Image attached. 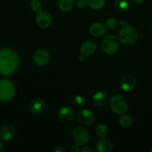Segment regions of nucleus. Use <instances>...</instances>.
Wrapping results in <instances>:
<instances>
[{
    "instance_id": "1",
    "label": "nucleus",
    "mask_w": 152,
    "mask_h": 152,
    "mask_svg": "<svg viewBox=\"0 0 152 152\" xmlns=\"http://www.w3.org/2000/svg\"><path fill=\"white\" fill-rule=\"evenodd\" d=\"M19 65V56L13 49L5 48L0 50V74L10 76L16 71Z\"/></svg>"
},
{
    "instance_id": "2",
    "label": "nucleus",
    "mask_w": 152,
    "mask_h": 152,
    "mask_svg": "<svg viewBox=\"0 0 152 152\" xmlns=\"http://www.w3.org/2000/svg\"><path fill=\"white\" fill-rule=\"evenodd\" d=\"M137 39V31L132 25H126L120 30L119 39L123 44L126 45H130L136 42Z\"/></svg>"
},
{
    "instance_id": "3",
    "label": "nucleus",
    "mask_w": 152,
    "mask_h": 152,
    "mask_svg": "<svg viewBox=\"0 0 152 152\" xmlns=\"http://www.w3.org/2000/svg\"><path fill=\"white\" fill-rule=\"evenodd\" d=\"M110 106L115 114L123 115L126 114L128 110V102L122 95H114L111 99Z\"/></svg>"
},
{
    "instance_id": "4",
    "label": "nucleus",
    "mask_w": 152,
    "mask_h": 152,
    "mask_svg": "<svg viewBox=\"0 0 152 152\" xmlns=\"http://www.w3.org/2000/svg\"><path fill=\"white\" fill-rule=\"evenodd\" d=\"M16 89L12 82L7 80H0V101H9L14 96Z\"/></svg>"
},
{
    "instance_id": "5",
    "label": "nucleus",
    "mask_w": 152,
    "mask_h": 152,
    "mask_svg": "<svg viewBox=\"0 0 152 152\" xmlns=\"http://www.w3.org/2000/svg\"><path fill=\"white\" fill-rule=\"evenodd\" d=\"M120 47L118 39L114 35H107L103 39L102 42V48L104 53L108 55H112L118 50Z\"/></svg>"
},
{
    "instance_id": "6",
    "label": "nucleus",
    "mask_w": 152,
    "mask_h": 152,
    "mask_svg": "<svg viewBox=\"0 0 152 152\" xmlns=\"http://www.w3.org/2000/svg\"><path fill=\"white\" fill-rule=\"evenodd\" d=\"M73 138L75 143L80 145H84L90 140L88 131L83 127H77L73 131Z\"/></svg>"
},
{
    "instance_id": "7",
    "label": "nucleus",
    "mask_w": 152,
    "mask_h": 152,
    "mask_svg": "<svg viewBox=\"0 0 152 152\" xmlns=\"http://www.w3.org/2000/svg\"><path fill=\"white\" fill-rule=\"evenodd\" d=\"M34 62L39 66H45L48 65L50 60V55L48 50L45 48L38 49L33 56Z\"/></svg>"
},
{
    "instance_id": "8",
    "label": "nucleus",
    "mask_w": 152,
    "mask_h": 152,
    "mask_svg": "<svg viewBox=\"0 0 152 152\" xmlns=\"http://www.w3.org/2000/svg\"><path fill=\"white\" fill-rule=\"evenodd\" d=\"M77 120L83 126H91L94 123L95 117L90 110L83 109L77 113Z\"/></svg>"
},
{
    "instance_id": "9",
    "label": "nucleus",
    "mask_w": 152,
    "mask_h": 152,
    "mask_svg": "<svg viewBox=\"0 0 152 152\" xmlns=\"http://www.w3.org/2000/svg\"><path fill=\"white\" fill-rule=\"evenodd\" d=\"M16 133V128L13 125H4L0 128V140L4 142H8L14 138Z\"/></svg>"
},
{
    "instance_id": "10",
    "label": "nucleus",
    "mask_w": 152,
    "mask_h": 152,
    "mask_svg": "<svg viewBox=\"0 0 152 152\" xmlns=\"http://www.w3.org/2000/svg\"><path fill=\"white\" fill-rule=\"evenodd\" d=\"M36 21L39 28L42 29L48 28L51 25L52 18L48 13L45 11H41L37 13Z\"/></svg>"
},
{
    "instance_id": "11",
    "label": "nucleus",
    "mask_w": 152,
    "mask_h": 152,
    "mask_svg": "<svg viewBox=\"0 0 152 152\" xmlns=\"http://www.w3.org/2000/svg\"><path fill=\"white\" fill-rule=\"evenodd\" d=\"M45 102L41 98H37L30 104L29 111L34 115H39L45 111Z\"/></svg>"
},
{
    "instance_id": "12",
    "label": "nucleus",
    "mask_w": 152,
    "mask_h": 152,
    "mask_svg": "<svg viewBox=\"0 0 152 152\" xmlns=\"http://www.w3.org/2000/svg\"><path fill=\"white\" fill-rule=\"evenodd\" d=\"M74 114H75L74 110L71 107L64 106L59 109L57 117L61 122L66 123L72 120L73 117H74Z\"/></svg>"
},
{
    "instance_id": "13",
    "label": "nucleus",
    "mask_w": 152,
    "mask_h": 152,
    "mask_svg": "<svg viewBox=\"0 0 152 152\" xmlns=\"http://www.w3.org/2000/svg\"><path fill=\"white\" fill-rule=\"evenodd\" d=\"M89 31H90L91 34L94 37H102L106 34L107 27L106 25H103L100 22H95L91 25Z\"/></svg>"
},
{
    "instance_id": "14",
    "label": "nucleus",
    "mask_w": 152,
    "mask_h": 152,
    "mask_svg": "<svg viewBox=\"0 0 152 152\" xmlns=\"http://www.w3.org/2000/svg\"><path fill=\"white\" fill-rule=\"evenodd\" d=\"M96 50V43L91 40H88L83 43L80 48V51L82 54L86 56H91L94 54Z\"/></svg>"
},
{
    "instance_id": "15",
    "label": "nucleus",
    "mask_w": 152,
    "mask_h": 152,
    "mask_svg": "<svg viewBox=\"0 0 152 152\" xmlns=\"http://www.w3.org/2000/svg\"><path fill=\"white\" fill-rule=\"evenodd\" d=\"M96 149L99 152H111L113 150V144L108 138L100 137L96 142Z\"/></svg>"
},
{
    "instance_id": "16",
    "label": "nucleus",
    "mask_w": 152,
    "mask_h": 152,
    "mask_svg": "<svg viewBox=\"0 0 152 152\" xmlns=\"http://www.w3.org/2000/svg\"><path fill=\"white\" fill-rule=\"evenodd\" d=\"M137 86V80L132 76H127L122 80L120 83L122 90L124 91H132Z\"/></svg>"
},
{
    "instance_id": "17",
    "label": "nucleus",
    "mask_w": 152,
    "mask_h": 152,
    "mask_svg": "<svg viewBox=\"0 0 152 152\" xmlns=\"http://www.w3.org/2000/svg\"><path fill=\"white\" fill-rule=\"evenodd\" d=\"M74 0H58V7L64 13L71 11L74 7Z\"/></svg>"
},
{
    "instance_id": "18",
    "label": "nucleus",
    "mask_w": 152,
    "mask_h": 152,
    "mask_svg": "<svg viewBox=\"0 0 152 152\" xmlns=\"http://www.w3.org/2000/svg\"><path fill=\"white\" fill-rule=\"evenodd\" d=\"M107 95L103 91H97L94 95V102L97 106H103L107 102Z\"/></svg>"
},
{
    "instance_id": "19",
    "label": "nucleus",
    "mask_w": 152,
    "mask_h": 152,
    "mask_svg": "<svg viewBox=\"0 0 152 152\" xmlns=\"http://www.w3.org/2000/svg\"><path fill=\"white\" fill-rule=\"evenodd\" d=\"M114 6L118 11L124 12L130 7V1L129 0H116Z\"/></svg>"
},
{
    "instance_id": "20",
    "label": "nucleus",
    "mask_w": 152,
    "mask_h": 152,
    "mask_svg": "<svg viewBox=\"0 0 152 152\" xmlns=\"http://www.w3.org/2000/svg\"><path fill=\"white\" fill-rule=\"evenodd\" d=\"M87 4L93 10H100L105 5V0H87Z\"/></svg>"
},
{
    "instance_id": "21",
    "label": "nucleus",
    "mask_w": 152,
    "mask_h": 152,
    "mask_svg": "<svg viewBox=\"0 0 152 152\" xmlns=\"http://www.w3.org/2000/svg\"><path fill=\"white\" fill-rule=\"evenodd\" d=\"M119 123L120 126L123 128H129L132 126V119L130 116L126 115V114H123L120 117L119 120Z\"/></svg>"
},
{
    "instance_id": "22",
    "label": "nucleus",
    "mask_w": 152,
    "mask_h": 152,
    "mask_svg": "<svg viewBox=\"0 0 152 152\" xmlns=\"http://www.w3.org/2000/svg\"><path fill=\"white\" fill-rule=\"evenodd\" d=\"M30 7H31V9L33 12L37 13L41 12L42 8V6L39 0H32L31 1V4H30Z\"/></svg>"
},
{
    "instance_id": "23",
    "label": "nucleus",
    "mask_w": 152,
    "mask_h": 152,
    "mask_svg": "<svg viewBox=\"0 0 152 152\" xmlns=\"http://www.w3.org/2000/svg\"><path fill=\"white\" fill-rule=\"evenodd\" d=\"M73 104L74 105V106H76L77 108H83L85 105V99L80 95H77V96H74L73 98Z\"/></svg>"
},
{
    "instance_id": "24",
    "label": "nucleus",
    "mask_w": 152,
    "mask_h": 152,
    "mask_svg": "<svg viewBox=\"0 0 152 152\" xmlns=\"http://www.w3.org/2000/svg\"><path fill=\"white\" fill-rule=\"evenodd\" d=\"M96 134L99 137H104L107 134V128L105 125L99 124L96 128Z\"/></svg>"
},
{
    "instance_id": "25",
    "label": "nucleus",
    "mask_w": 152,
    "mask_h": 152,
    "mask_svg": "<svg viewBox=\"0 0 152 152\" xmlns=\"http://www.w3.org/2000/svg\"><path fill=\"white\" fill-rule=\"evenodd\" d=\"M117 25H118V21H117V19H115V18H110V19H108V20H107L106 24H105L107 28L111 30L114 29V28H117Z\"/></svg>"
},
{
    "instance_id": "26",
    "label": "nucleus",
    "mask_w": 152,
    "mask_h": 152,
    "mask_svg": "<svg viewBox=\"0 0 152 152\" xmlns=\"http://www.w3.org/2000/svg\"><path fill=\"white\" fill-rule=\"evenodd\" d=\"M77 7H79V8H84V7H86V6L87 5V1H85V0H79L78 1H77Z\"/></svg>"
},
{
    "instance_id": "27",
    "label": "nucleus",
    "mask_w": 152,
    "mask_h": 152,
    "mask_svg": "<svg viewBox=\"0 0 152 152\" xmlns=\"http://www.w3.org/2000/svg\"><path fill=\"white\" fill-rule=\"evenodd\" d=\"M80 145H78V144L76 143L75 145H73L72 147H71V151L73 152H78L80 151Z\"/></svg>"
},
{
    "instance_id": "28",
    "label": "nucleus",
    "mask_w": 152,
    "mask_h": 152,
    "mask_svg": "<svg viewBox=\"0 0 152 152\" xmlns=\"http://www.w3.org/2000/svg\"><path fill=\"white\" fill-rule=\"evenodd\" d=\"M53 151L55 152H65L66 151V149H65L64 147L62 146H57L53 149Z\"/></svg>"
},
{
    "instance_id": "29",
    "label": "nucleus",
    "mask_w": 152,
    "mask_h": 152,
    "mask_svg": "<svg viewBox=\"0 0 152 152\" xmlns=\"http://www.w3.org/2000/svg\"><path fill=\"white\" fill-rule=\"evenodd\" d=\"M81 151L82 152H92L93 151V149L91 148H89V147H84V148H83L81 149Z\"/></svg>"
},
{
    "instance_id": "30",
    "label": "nucleus",
    "mask_w": 152,
    "mask_h": 152,
    "mask_svg": "<svg viewBox=\"0 0 152 152\" xmlns=\"http://www.w3.org/2000/svg\"><path fill=\"white\" fill-rule=\"evenodd\" d=\"M132 1H133L134 3H135V4H142V3H143V1H145V0H132Z\"/></svg>"
},
{
    "instance_id": "31",
    "label": "nucleus",
    "mask_w": 152,
    "mask_h": 152,
    "mask_svg": "<svg viewBox=\"0 0 152 152\" xmlns=\"http://www.w3.org/2000/svg\"><path fill=\"white\" fill-rule=\"evenodd\" d=\"M4 151V147L3 145V144L0 142V152H2Z\"/></svg>"
},
{
    "instance_id": "32",
    "label": "nucleus",
    "mask_w": 152,
    "mask_h": 152,
    "mask_svg": "<svg viewBox=\"0 0 152 152\" xmlns=\"http://www.w3.org/2000/svg\"><path fill=\"white\" fill-rule=\"evenodd\" d=\"M120 25H121L122 27L126 26V21H125V20H122V21H120Z\"/></svg>"
},
{
    "instance_id": "33",
    "label": "nucleus",
    "mask_w": 152,
    "mask_h": 152,
    "mask_svg": "<svg viewBox=\"0 0 152 152\" xmlns=\"http://www.w3.org/2000/svg\"><path fill=\"white\" fill-rule=\"evenodd\" d=\"M150 152H152V148L150 149Z\"/></svg>"
}]
</instances>
